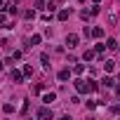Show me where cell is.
Segmentation results:
<instances>
[{
    "instance_id": "11",
    "label": "cell",
    "mask_w": 120,
    "mask_h": 120,
    "mask_svg": "<svg viewBox=\"0 0 120 120\" xmlns=\"http://www.w3.org/2000/svg\"><path fill=\"white\" fill-rule=\"evenodd\" d=\"M101 82H104V87H115V80L113 78H104Z\"/></svg>"
},
{
    "instance_id": "2",
    "label": "cell",
    "mask_w": 120,
    "mask_h": 120,
    "mask_svg": "<svg viewBox=\"0 0 120 120\" xmlns=\"http://www.w3.org/2000/svg\"><path fill=\"white\" fill-rule=\"evenodd\" d=\"M66 45H68V49H73V47L78 45V35H75V33H68V35H66Z\"/></svg>"
},
{
    "instance_id": "20",
    "label": "cell",
    "mask_w": 120,
    "mask_h": 120,
    "mask_svg": "<svg viewBox=\"0 0 120 120\" xmlns=\"http://www.w3.org/2000/svg\"><path fill=\"white\" fill-rule=\"evenodd\" d=\"M87 82H90V90H92V92H97V90H99V85H97L94 80H87Z\"/></svg>"
},
{
    "instance_id": "17",
    "label": "cell",
    "mask_w": 120,
    "mask_h": 120,
    "mask_svg": "<svg viewBox=\"0 0 120 120\" xmlns=\"http://www.w3.org/2000/svg\"><path fill=\"white\" fill-rule=\"evenodd\" d=\"M104 68H106V71H108V73H111V71H113V68H115V64H113V61H106V64H104Z\"/></svg>"
},
{
    "instance_id": "21",
    "label": "cell",
    "mask_w": 120,
    "mask_h": 120,
    "mask_svg": "<svg viewBox=\"0 0 120 120\" xmlns=\"http://www.w3.org/2000/svg\"><path fill=\"white\" fill-rule=\"evenodd\" d=\"M35 7H38V10H45L47 5H45V0H38V3H35Z\"/></svg>"
},
{
    "instance_id": "6",
    "label": "cell",
    "mask_w": 120,
    "mask_h": 120,
    "mask_svg": "<svg viewBox=\"0 0 120 120\" xmlns=\"http://www.w3.org/2000/svg\"><path fill=\"white\" fill-rule=\"evenodd\" d=\"M56 17H59V21H66V19L71 17V10H59V14H56Z\"/></svg>"
},
{
    "instance_id": "22",
    "label": "cell",
    "mask_w": 120,
    "mask_h": 120,
    "mask_svg": "<svg viewBox=\"0 0 120 120\" xmlns=\"http://www.w3.org/2000/svg\"><path fill=\"white\" fill-rule=\"evenodd\" d=\"M3 24H5V14H3V12H0V26H3Z\"/></svg>"
},
{
    "instance_id": "5",
    "label": "cell",
    "mask_w": 120,
    "mask_h": 120,
    "mask_svg": "<svg viewBox=\"0 0 120 120\" xmlns=\"http://www.w3.org/2000/svg\"><path fill=\"white\" fill-rule=\"evenodd\" d=\"M35 115H38V118H52V111H49V108L45 106V108H40V111H38Z\"/></svg>"
},
{
    "instance_id": "13",
    "label": "cell",
    "mask_w": 120,
    "mask_h": 120,
    "mask_svg": "<svg viewBox=\"0 0 120 120\" xmlns=\"http://www.w3.org/2000/svg\"><path fill=\"white\" fill-rule=\"evenodd\" d=\"M3 113H7V115L14 113V106H12V104H5V106H3Z\"/></svg>"
},
{
    "instance_id": "14",
    "label": "cell",
    "mask_w": 120,
    "mask_h": 120,
    "mask_svg": "<svg viewBox=\"0 0 120 120\" xmlns=\"http://www.w3.org/2000/svg\"><path fill=\"white\" fill-rule=\"evenodd\" d=\"M40 61L45 64V68H49V56L47 54H40Z\"/></svg>"
},
{
    "instance_id": "19",
    "label": "cell",
    "mask_w": 120,
    "mask_h": 120,
    "mask_svg": "<svg viewBox=\"0 0 120 120\" xmlns=\"http://www.w3.org/2000/svg\"><path fill=\"white\" fill-rule=\"evenodd\" d=\"M24 17H26V19H35V12H33V10H28V12H24Z\"/></svg>"
},
{
    "instance_id": "9",
    "label": "cell",
    "mask_w": 120,
    "mask_h": 120,
    "mask_svg": "<svg viewBox=\"0 0 120 120\" xmlns=\"http://www.w3.org/2000/svg\"><path fill=\"white\" fill-rule=\"evenodd\" d=\"M73 73H75V75L85 73V64H75V66H73Z\"/></svg>"
},
{
    "instance_id": "23",
    "label": "cell",
    "mask_w": 120,
    "mask_h": 120,
    "mask_svg": "<svg viewBox=\"0 0 120 120\" xmlns=\"http://www.w3.org/2000/svg\"><path fill=\"white\" fill-rule=\"evenodd\" d=\"M92 3H101V0H92Z\"/></svg>"
},
{
    "instance_id": "8",
    "label": "cell",
    "mask_w": 120,
    "mask_h": 120,
    "mask_svg": "<svg viewBox=\"0 0 120 120\" xmlns=\"http://www.w3.org/2000/svg\"><path fill=\"white\" fill-rule=\"evenodd\" d=\"M54 99H56V94H54V92H49V94H42V101H45L47 106H49V104H52Z\"/></svg>"
},
{
    "instance_id": "10",
    "label": "cell",
    "mask_w": 120,
    "mask_h": 120,
    "mask_svg": "<svg viewBox=\"0 0 120 120\" xmlns=\"http://www.w3.org/2000/svg\"><path fill=\"white\" fill-rule=\"evenodd\" d=\"M92 35H94V38H101V35H104V28H101V26L92 28Z\"/></svg>"
},
{
    "instance_id": "12",
    "label": "cell",
    "mask_w": 120,
    "mask_h": 120,
    "mask_svg": "<svg viewBox=\"0 0 120 120\" xmlns=\"http://www.w3.org/2000/svg\"><path fill=\"white\" fill-rule=\"evenodd\" d=\"M82 59H85V61H92V59H94V52H92V49H87V52L82 54Z\"/></svg>"
},
{
    "instance_id": "1",
    "label": "cell",
    "mask_w": 120,
    "mask_h": 120,
    "mask_svg": "<svg viewBox=\"0 0 120 120\" xmlns=\"http://www.w3.org/2000/svg\"><path fill=\"white\" fill-rule=\"evenodd\" d=\"M73 85H75V90H78L80 94H85V92H90V82H87V80H75Z\"/></svg>"
},
{
    "instance_id": "18",
    "label": "cell",
    "mask_w": 120,
    "mask_h": 120,
    "mask_svg": "<svg viewBox=\"0 0 120 120\" xmlns=\"http://www.w3.org/2000/svg\"><path fill=\"white\" fill-rule=\"evenodd\" d=\"M24 75H33V68H31V64H26V66H24Z\"/></svg>"
},
{
    "instance_id": "25",
    "label": "cell",
    "mask_w": 120,
    "mask_h": 120,
    "mask_svg": "<svg viewBox=\"0 0 120 120\" xmlns=\"http://www.w3.org/2000/svg\"><path fill=\"white\" fill-rule=\"evenodd\" d=\"M0 68H3V61H0Z\"/></svg>"
},
{
    "instance_id": "15",
    "label": "cell",
    "mask_w": 120,
    "mask_h": 120,
    "mask_svg": "<svg viewBox=\"0 0 120 120\" xmlns=\"http://www.w3.org/2000/svg\"><path fill=\"white\" fill-rule=\"evenodd\" d=\"M40 40H42L40 35H31V47H33V45H40Z\"/></svg>"
},
{
    "instance_id": "3",
    "label": "cell",
    "mask_w": 120,
    "mask_h": 120,
    "mask_svg": "<svg viewBox=\"0 0 120 120\" xmlns=\"http://www.w3.org/2000/svg\"><path fill=\"white\" fill-rule=\"evenodd\" d=\"M10 78H12L14 82H24V71H12Z\"/></svg>"
},
{
    "instance_id": "24",
    "label": "cell",
    "mask_w": 120,
    "mask_h": 120,
    "mask_svg": "<svg viewBox=\"0 0 120 120\" xmlns=\"http://www.w3.org/2000/svg\"><path fill=\"white\" fill-rule=\"evenodd\" d=\"M0 7H3V0H0Z\"/></svg>"
},
{
    "instance_id": "16",
    "label": "cell",
    "mask_w": 120,
    "mask_h": 120,
    "mask_svg": "<svg viewBox=\"0 0 120 120\" xmlns=\"http://www.w3.org/2000/svg\"><path fill=\"white\" fill-rule=\"evenodd\" d=\"M111 113H113V115H120V104H113V106H111Z\"/></svg>"
},
{
    "instance_id": "4",
    "label": "cell",
    "mask_w": 120,
    "mask_h": 120,
    "mask_svg": "<svg viewBox=\"0 0 120 120\" xmlns=\"http://www.w3.org/2000/svg\"><path fill=\"white\" fill-rule=\"evenodd\" d=\"M106 47H108V49H113V52H115V49H118V47H120V45H118V40H115V38H108V40H106Z\"/></svg>"
},
{
    "instance_id": "7",
    "label": "cell",
    "mask_w": 120,
    "mask_h": 120,
    "mask_svg": "<svg viewBox=\"0 0 120 120\" xmlns=\"http://www.w3.org/2000/svg\"><path fill=\"white\" fill-rule=\"evenodd\" d=\"M68 78H71V71H68V68H64V71H59V80H61V82H66Z\"/></svg>"
}]
</instances>
